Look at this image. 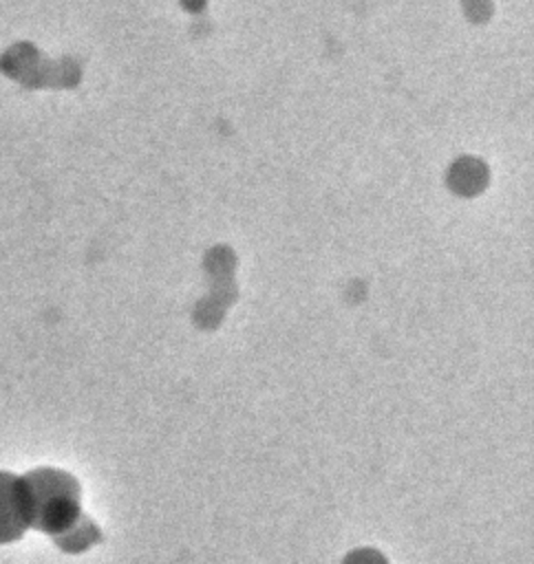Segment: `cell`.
I'll return each instance as SVG.
<instances>
[{"label": "cell", "instance_id": "7a4b0ae2", "mask_svg": "<svg viewBox=\"0 0 534 564\" xmlns=\"http://www.w3.org/2000/svg\"><path fill=\"white\" fill-rule=\"evenodd\" d=\"M31 524V500L24 478L0 474V542L15 540Z\"/></svg>", "mask_w": 534, "mask_h": 564}, {"label": "cell", "instance_id": "6da1fadb", "mask_svg": "<svg viewBox=\"0 0 534 564\" xmlns=\"http://www.w3.org/2000/svg\"><path fill=\"white\" fill-rule=\"evenodd\" d=\"M24 482L31 500V522L51 533H60L75 522L77 494L68 476L42 469L26 476Z\"/></svg>", "mask_w": 534, "mask_h": 564}]
</instances>
